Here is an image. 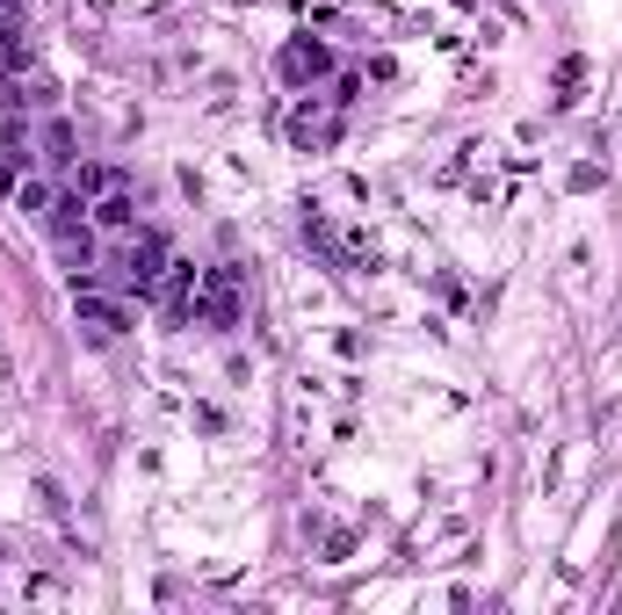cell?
I'll use <instances>...</instances> for the list:
<instances>
[{"mask_svg":"<svg viewBox=\"0 0 622 615\" xmlns=\"http://www.w3.org/2000/svg\"><path fill=\"white\" fill-rule=\"evenodd\" d=\"M44 159H58V167H66V159H80V153H73V123L66 116L44 123Z\"/></svg>","mask_w":622,"mask_h":615,"instance_id":"cell-10","label":"cell"},{"mask_svg":"<svg viewBox=\"0 0 622 615\" xmlns=\"http://www.w3.org/2000/svg\"><path fill=\"white\" fill-rule=\"evenodd\" d=\"M276 72L290 80V88H311V80H326V72H333V52L319 44V36H290L282 58H276Z\"/></svg>","mask_w":622,"mask_h":615,"instance_id":"cell-5","label":"cell"},{"mask_svg":"<svg viewBox=\"0 0 622 615\" xmlns=\"http://www.w3.org/2000/svg\"><path fill=\"white\" fill-rule=\"evenodd\" d=\"M8 8H15V0H0V15H8Z\"/></svg>","mask_w":622,"mask_h":615,"instance_id":"cell-14","label":"cell"},{"mask_svg":"<svg viewBox=\"0 0 622 615\" xmlns=\"http://www.w3.org/2000/svg\"><path fill=\"white\" fill-rule=\"evenodd\" d=\"M333 131H341V123H333V116H319V109H290V145H304V153H311V145H326L333 138Z\"/></svg>","mask_w":622,"mask_h":615,"instance_id":"cell-8","label":"cell"},{"mask_svg":"<svg viewBox=\"0 0 622 615\" xmlns=\"http://www.w3.org/2000/svg\"><path fill=\"white\" fill-rule=\"evenodd\" d=\"M240 312H246L240 268H210L203 290H196V318H203V326H240Z\"/></svg>","mask_w":622,"mask_h":615,"instance_id":"cell-3","label":"cell"},{"mask_svg":"<svg viewBox=\"0 0 622 615\" xmlns=\"http://www.w3.org/2000/svg\"><path fill=\"white\" fill-rule=\"evenodd\" d=\"M333 102H341V109L363 102V80H355V72H341V80H333Z\"/></svg>","mask_w":622,"mask_h":615,"instance_id":"cell-13","label":"cell"},{"mask_svg":"<svg viewBox=\"0 0 622 615\" xmlns=\"http://www.w3.org/2000/svg\"><path fill=\"white\" fill-rule=\"evenodd\" d=\"M159 276H167V239H159V232H138L131 254H123V268H116V290L123 298H153Z\"/></svg>","mask_w":622,"mask_h":615,"instance_id":"cell-2","label":"cell"},{"mask_svg":"<svg viewBox=\"0 0 622 615\" xmlns=\"http://www.w3.org/2000/svg\"><path fill=\"white\" fill-rule=\"evenodd\" d=\"M87 195H52V211H44V225H52V246H58V261L66 268H87L95 261V232H87Z\"/></svg>","mask_w":622,"mask_h":615,"instance_id":"cell-1","label":"cell"},{"mask_svg":"<svg viewBox=\"0 0 622 615\" xmlns=\"http://www.w3.org/2000/svg\"><path fill=\"white\" fill-rule=\"evenodd\" d=\"M73 312H80V326H95V334H123V326H131V304H123L116 290H95V282H73Z\"/></svg>","mask_w":622,"mask_h":615,"instance_id":"cell-4","label":"cell"},{"mask_svg":"<svg viewBox=\"0 0 622 615\" xmlns=\"http://www.w3.org/2000/svg\"><path fill=\"white\" fill-rule=\"evenodd\" d=\"M15 211H30V217H44V211H52V181H36V175H22V181H15Z\"/></svg>","mask_w":622,"mask_h":615,"instance_id":"cell-9","label":"cell"},{"mask_svg":"<svg viewBox=\"0 0 622 615\" xmlns=\"http://www.w3.org/2000/svg\"><path fill=\"white\" fill-rule=\"evenodd\" d=\"M116 167H80V175H73V195H87V203H95V195H102V189H116Z\"/></svg>","mask_w":622,"mask_h":615,"instance_id":"cell-12","label":"cell"},{"mask_svg":"<svg viewBox=\"0 0 622 615\" xmlns=\"http://www.w3.org/2000/svg\"><path fill=\"white\" fill-rule=\"evenodd\" d=\"M196 290H203V276H196L189 261H167V276H159V304H167V318H189Z\"/></svg>","mask_w":622,"mask_h":615,"instance_id":"cell-6","label":"cell"},{"mask_svg":"<svg viewBox=\"0 0 622 615\" xmlns=\"http://www.w3.org/2000/svg\"><path fill=\"white\" fill-rule=\"evenodd\" d=\"M30 66V44H22V30H8V22H0V80H8V72H22Z\"/></svg>","mask_w":622,"mask_h":615,"instance_id":"cell-11","label":"cell"},{"mask_svg":"<svg viewBox=\"0 0 622 615\" xmlns=\"http://www.w3.org/2000/svg\"><path fill=\"white\" fill-rule=\"evenodd\" d=\"M87 211H95V225H102V232H138V195L123 189V181H116V189H102Z\"/></svg>","mask_w":622,"mask_h":615,"instance_id":"cell-7","label":"cell"}]
</instances>
